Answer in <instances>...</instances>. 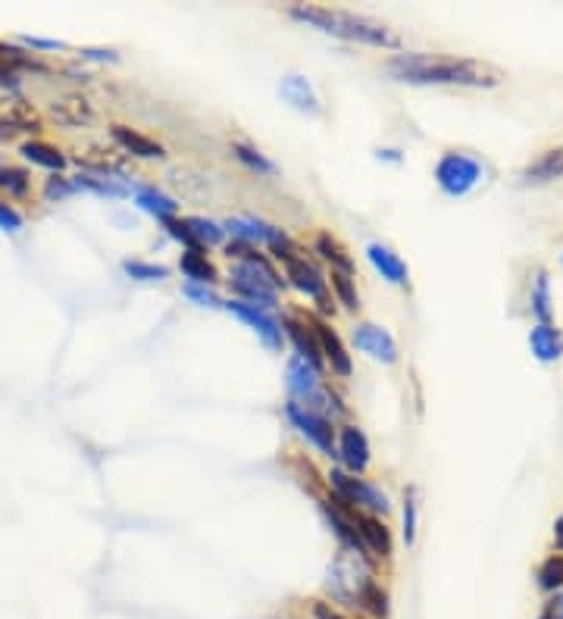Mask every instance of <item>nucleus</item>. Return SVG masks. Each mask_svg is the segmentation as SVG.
Returning a JSON list of instances; mask_svg holds the SVG:
<instances>
[{
    "label": "nucleus",
    "mask_w": 563,
    "mask_h": 619,
    "mask_svg": "<svg viewBox=\"0 0 563 619\" xmlns=\"http://www.w3.org/2000/svg\"><path fill=\"white\" fill-rule=\"evenodd\" d=\"M288 16L341 41L370 44V47H382V51H398L401 47V35L370 16H357L348 10H329V7H291Z\"/></svg>",
    "instance_id": "nucleus-2"
},
{
    "label": "nucleus",
    "mask_w": 563,
    "mask_h": 619,
    "mask_svg": "<svg viewBox=\"0 0 563 619\" xmlns=\"http://www.w3.org/2000/svg\"><path fill=\"white\" fill-rule=\"evenodd\" d=\"M185 226L191 229L194 238H198V244L204 247V251H207L210 244H219V241L226 238V229L216 226L213 219H204V216H185Z\"/></svg>",
    "instance_id": "nucleus-27"
},
{
    "label": "nucleus",
    "mask_w": 563,
    "mask_h": 619,
    "mask_svg": "<svg viewBox=\"0 0 563 619\" xmlns=\"http://www.w3.org/2000/svg\"><path fill=\"white\" fill-rule=\"evenodd\" d=\"M76 191H79L76 182L63 179V176H51V179H47V185H44V197H47V201H66V197H72Z\"/></svg>",
    "instance_id": "nucleus-38"
},
{
    "label": "nucleus",
    "mask_w": 563,
    "mask_h": 619,
    "mask_svg": "<svg viewBox=\"0 0 563 619\" xmlns=\"http://www.w3.org/2000/svg\"><path fill=\"white\" fill-rule=\"evenodd\" d=\"M323 513L329 519L332 532L338 535V541L345 544L348 551H354L357 557L370 560V551H366V544L360 538V529H357V513H351L348 504H341L338 498L335 501H323Z\"/></svg>",
    "instance_id": "nucleus-12"
},
{
    "label": "nucleus",
    "mask_w": 563,
    "mask_h": 619,
    "mask_svg": "<svg viewBox=\"0 0 563 619\" xmlns=\"http://www.w3.org/2000/svg\"><path fill=\"white\" fill-rule=\"evenodd\" d=\"M79 191H94V194H104V197H122L129 188L126 185H116L113 179H101V176H79L72 179Z\"/></svg>",
    "instance_id": "nucleus-35"
},
{
    "label": "nucleus",
    "mask_w": 563,
    "mask_h": 619,
    "mask_svg": "<svg viewBox=\"0 0 563 619\" xmlns=\"http://www.w3.org/2000/svg\"><path fill=\"white\" fill-rule=\"evenodd\" d=\"M548 607H551V610L557 613V619H563V594H557V598H554V601H551Z\"/></svg>",
    "instance_id": "nucleus-46"
},
{
    "label": "nucleus",
    "mask_w": 563,
    "mask_h": 619,
    "mask_svg": "<svg viewBox=\"0 0 563 619\" xmlns=\"http://www.w3.org/2000/svg\"><path fill=\"white\" fill-rule=\"evenodd\" d=\"M435 182L448 197H467L482 182V163L470 154L448 151L435 166Z\"/></svg>",
    "instance_id": "nucleus-7"
},
{
    "label": "nucleus",
    "mask_w": 563,
    "mask_h": 619,
    "mask_svg": "<svg viewBox=\"0 0 563 619\" xmlns=\"http://www.w3.org/2000/svg\"><path fill=\"white\" fill-rule=\"evenodd\" d=\"M529 348L542 363H554L563 354V335L551 323H538L529 332Z\"/></svg>",
    "instance_id": "nucleus-23"
},
{
    "label": "nucleus",
    "mask_w": 563,
    "mask_h": 619,
    "mask_svg": "<svg viewBox=\"0 0 563 619\" xmlns=\"http://www.w3.org/2000/svg\"><path fill=\"white\" fill-rule=\"evenodd\" d=\"M282 329H285V335L291 338V344H295L298 357L307 360V363L316 369V373H323L326 360H323V351H320V341H316V335H313V326H307L301 316H285V319H282Z\"/></svg>",
    "instance_id": "nucleus-15"
},
{
    "label": "nucleus",
    "mask_w": 563,
    "mask_h": 619,
    "mask_svg": "<svg viewBox=\"0 0 563 619\" xmlns=\"http://www.w3.org/2000/svg\"><path fill=\"white\" fill-rule=\"evenodd\" d=\"M332 291H335L338 304L345 307V310H360V297H357L354 276H348V272H335V269H332Z\"/></svg>",
    "instance_id": "nucleus-29"
},
{
    "label": "nucleus",
    "mask_w": 563,
    "mask_h": 619,
    "mask_svg": "<svg viewBox=\"0 0 563 619\" xmlns=\"http://www.w3.org/2000/svg\"><path fill=\"white\" fill-rule=\"evenodd\" d=\"M313 247H316V254H320L335 272H348V276H354V260L348 257V251L332 235H320Z\"/></svg>",
    "instance_id": "nucleus-25"
},
{
    "label": "nucleus",
    "mask_w": 563,
    "mask_h": 619,
    "mask_svg": "<svg viewBox=\"0 0 563 619\" xmlns=\"http://www.w3.org/2000/svg\"><path fill=\"white\" fill-rule=\"evenodd\" d=\"M273 257L285 266L288 285H295L301 294H307L310 301H316L323 313H332V297H329V282L323 279V272L304 257H298L291 247H273Z\"/></svg>",
    "instance_id": "nucleus-5"
},
{
    "label": "nucleus",
    "mask_w": 563,
    "mask_h": 619,
    "mask_svg": "<svg viewBox=\"0 0 563 619\" xmlns=\"http://www.w3.org/2000/svg\"><path fill=\"white\" fill-rule=\"evenodd\" d=\"M313 335H316V341H320L323 360L332 366V373L341 376V379H351L354 363H351V354L345 348V341L338 338V332L329 323H323V319H313Z\"/></svg>",
    "instance_id": "nucleus-14"
},
{
    "label": "nucleus",
    "mask_w": 563,
    "mask_h": 619,
    "mask_svg": "<svg viewBox=\"0 0 563 619\" xmlns=\"http://www.w3.org/2000/svg\"><path fill=\"white\" fill-rule=\"evenodd\" d=\"M0 229H4V232H19L22 229V213L13 210L4 201H0Z\"/></svg>",
    "instance_id": "nucleus-41"
},
{
    "label": "nucleus",
    "mask_w": 563,
    "mask_h": 619,
    "mask_svg": "<svg viewBox=\"0 0 563 619\" xmlns=\"http://www.w3.org/2000/svg\"><path fill=\"white\" fill-rule=\"evenodd\" d=\"M360 607L370 610L376 619H385V616H388V594H385V588H382L379 582H370V588H366Z\"/></svg>",
    "instance_id": "nucleus-37"
},
{
    "label": "nucleus",
    "mask_w": 563,
    "mask_h": 619,
    "mask_svg": "<svg viewBox=\"0 0 563 619\" xmlns=\"http://www.w3.org/2000/svg\"><path fill=\"white\" fill-rule=\"evenodd\" d=\"M329 485L335 491V498L348 507H357L360 513H373V516H385L391 510L388 504V494L382 488H376L373 482L357 479L345 469H332L329 473Z\"/></svg>",
    "instance_id": "nucleus-6"
},
{
    "label": "nucleus",
    "mask_w": 563,
    "mask_h": 619,
    "mask_svg": "<svg viewBox=\"0 0 563 619\" xmlns=\"http://www.w3.org/2000/svg\"><path fill=\"white\" fill-rule=\"evenodd\" d=\"M366 257H370V263L376 266V272H379V276H382L385 282L398 285V288H407V282H410V269H407V263H404L395 251H391L388 244L373 241L370 247H366Z\"/></svg>",
    "instance_id": "nucleus-16"
},
{
    "label": "nucleus",
    "mask_w": 563,
    "mask_h": 619,
    "mask_svg": "<svg viewBox=\"0 0 563 619\" xmlns=\"http://www.w3.org/2000/svg\"><path fill=\"white\" fill-rule=\"evenodd\" d=\"M226 232H232L235 241H244V244H269V247H291V238L288 232L269 226V222L257 219V216H235V219H226Z\"/></svg>",
    "instance_id": "nucleus-10"
},
{
    "label": "nucleus",
    "mask_w": 563,
    "mask_h": 619,
    "mask_svg": "<svg viewBox=\"0 0 563 619\" xmlns=\"http://www.w3.org/2000/svg\"><path fill=\"white\" fill-rule=\"evenodd\" d=\"M285 385H288V394H291V401H298L301 407H310L316 413H323L320 407H332L335 413H345V407H338V398L335 394L323 385L320 373L307 363L301 360L298 354L288 360V369H285Z\"/></svg>",
    "instance_id": "nucleus-4"
},
{
    "label": "nucleus",
    "mask_w": 563,
    "mask_h": 619,
    "mask_svg": "<svg viewBox=\"0 0 563 619\" xmlns=\"http://www.w3.org/2000/svg\"><path fill=\"white\" fill-rule=\"evenodd\" d=\"M538 588L542 591H563V554H554L538 566Z\"/></svg>",
    "instance_id": "nucleus-31"
},
{
    "label": "nucleus",
    "mask_w": 563,
    "mask_h": 619,
    "mask_svg": "<svg viewBox=\"0 0 563 619\" xmlns=\"http://www.w3.org/2000/svg\"><path fill=\"white\" fill-rule=\"evenodd\" d=\"M51 116L60 122V126H69V129H79V126H88V122H94L91 104L85 101V97H79V94H69V97H63V101H54L51 104Z\"/></svg>",
    "instance_id": "nucleus-20"
},
{
    "label": "nucleus",
    "mask_w": 563,
    "mask_h": 619,
    "mask_svg": "<svg viewBox=\"0 0 563 619\" xmlns=\"http://www.w3.org/2000/svg\"><path fill=\"white\" fill-rule=\"evenodd\" d=\"M357 529H360V538L366 544V551H370V557H382V560L391 557V529L382 523V516L357 510Z\"/></svg>",
    "instance_id": "nucleus-17"
},
{
    "label": "nucleus",
    "mask_w": 563,
    "mask_h": 619,
    "mask_svg": "<svg viewBox=\"0 0 563 619\" xmlns=\"http://www.w3.org/2000/svg\"><path fill=\"white\" fill-rule=\"evenodd\" d=\"M122 272L135 282H163L169 276V269L160 263H144V260H126L122 263Z\"/></svg>",
    "instance_id": "nucleus-30"
},
{
    "label": "nucleus",
    "mask_w": 563,
    "mask_h": 619,
    "mask_svg": "<svg viewBox=\"0 0 563 619\" xmlns=\"http://www.w3.org/2000/svg\"><path fill=\"white\" fill-rule=\"evenodd\" d=\"M163 229L169 232V238H176L179 244H185V251H194V254H204V247L198 244V238L191 235V229L185 226V219H166L163 222Z\"/></svg>",
    "instance_id": "nucleus-36"
},
{
    "label": "nucleus",
    "mask_w": 563,
    "mask_h": 619,
    "mask_svg": "<svg viewBox=\"0 0 563 619\" xmlns=\"http://www.w3.org/2000/svg\"><path fill=\"white\" fill-rule=\"evenodd\" d=\"M235 319H241L244 326H248L269 351H282V341H285V329H282V323L279 319L269 313V310H263V307H254V304H244V301H229V304H223Z\"/></svg>",
    "instance_id": "nucleus-9"
},
{
    "label": "nucleus",
    "mask_w": 563,
    "mask_h": 619,
    "mask_svg": "<svg viewBox=\"0 0 563 619\" xmlns=\"http://www.w3.org/2000/svg\"><path fill=\"white\" fill-rule=\"evenodd\" d=\"M110 135H113V141L122 147V151H129V154H135V157H141V160H160V157L166 154L163 144H157L154 138L141 135V132L129 129V126H113Z\"/></svg>",
    "instance_id": "nucleus-18"
},
{
    "label": "nucleus",
    "mask_w": 563,
    "mask_h": 619,
    "mask_svg": "<svg viewBox=\"0 0 563 619\" xmlns=\"http://www.w3.org/2000/svg\"><path fill=\"white\" fill-rule=\"evenodd\" d=\"M285 416H288V423L295 426L323 457H338V438H335V429H332V419L326 413H316L310 407H301L298 401H288Z\"/></svg>",
    "instance_id": "nucleus-8"
},
{
    "label": "nucleus",
    "mask_w": 563,
    "mask_h": 619,
    "mask_svg": "<svg viewBox=\"0 0 563 619\" xmlns=\"http://www.w3.org/2000/svg\"><path fill=\"white\" fill-rule=\"evenodd\" d=\"M354 348L366 357H373L376 363H398V341L391 338L388 329L376 323H357L354 326Z\"/></svg>",
    "instance_id": "nucleus-11"
},
{
    "label": "nucleus",
    "mask_w": 563,
    "mask_h": 619,
    "mask_svg": "<svg viewBox=\"0 0 563 619\" xmlns=\"http://www.w3.org/2000/svg\"><path fill=\"white\" fill-rule=\"evenodd\" d=\"M279 94L301 113H320V97L313 94V88L304 76H285L279 85Z\"/></svg>",
    "instance_id": "nucleus-22"
},
{
    "label": "nucleus",
    "mask_w": 563,
    "mask_h": 619,
    "mask_svg": "<svg viewBox=\"0 0 563 619\" xmlns=\"http://www.w3.org/2000/svg\"><path fill=\"white\" fill-rule=\"evenodd\" d=\"M32 188V179L26 169L19 166H0V191H7L10 197H26Z\"/></svg>",
    "instance_id": "nucleus-28"
},
{
    "label": "nucleus",
    "mask_w": 563,
    "mask_h": 619,
    "mask_svg": "<svg viewBox=\"0 0 563 619\" xmlns=\"http://www.w3.org/2000/svg\"><path fill=\"white\" fill-rule=\"evenodd\" d=\"M232 154H235L238 163H244L251 172H257V176H276V163L266 160V157L257 151V147L244 144V141H235V144H232Z\"/></svg>",
    "instance_id": "nucleus-26"
},
{
    "label": "nucleus",
    "mask_w": 563,
    "mask_h": 619,
    "mask_svg": "<svg viewBox=\"0 0 563 619\" xmlns=\"http://www.w3.org/2000/svg\"><path fill=\"white\" fill-rule=\"evenodd\" d=\"M185 297H191V301L198 304V307H219V297H216V291H213L210 285H194V282H188V285H185Z\"/></svg>",
    "instance_id": "nucleus-39"
},
{
    "label": "nucleus",
    "mask_w": 563,
    "mask_h": 619,
    "mask_svg": "<svg viewBox=\"0 0 563 619\" xmlns=\"http://www.w3.org/2000/svg\"><path fill=\"white\" fill-rule=\"evenodd\" d=\"M532 313L538 316V323H551V291H548V276H545V272H538V276H535Z\"/></svg>",
    "instance_id": "nucleus-33"
},
{
    "label": "nucleus",
    "mask_w": 563,
    "mask_h": 619,
    "mask_svg": "<svg viewBox=\"0 0 563 619\" xmlns=\"http://www.w3.org/2000/svg\"><path fill=\"white\" fill-rule=\"evenodd\" d=\"M179 269H182V276L194 285H216L219 279V272L216 266L207 260V254H194V251H185L179 257Z\"/></svg>",
    "instance_id": "nucleus-24"
},
{
    "label": "nucleus",
    "mask_w": 563,
    "mask_h": 619,
    "mask_svg": "<svg viewBox=\"0 0 563 619\" xmlns=\"http://www.w3.org/2000/svg\"><path fill=\"white\" fill-rule=\"evenodd\" d=\"M0 63H4L7 69H13V72H19V69L44 72L47 69L44 63H38L35 57H29L26 51H19V47H13V44H0Z\"/></svg>",
    "instance_id": "nucleus-32"
},
{
    "label": "nucleus",
    "mask_w": 563,
    "mask_h": 619,
    "mask_svg": "<svg viewBox=\"0 0 563 619\" xmlns=\"http://www.w3.org/2000/svg\"><path fill=\"white\" fill-rule=\"evenodd\" d=\"M79 57H82V60H101V63H116V60H119L113 51H97V47H82Z\"/></svg>",
    "instance_id": "nucleus-44"
},
{
    "label": "nucleus",
    "mask_w": 563,
    "mask_h": 619,
    "mask_svg": "<svg viewBox=\"0 0 563 619\" xmlns=\"http://www.w3.org/2000/svg\"><path fill=\"white\" fill-rule=\"evenodd\" d=\"M135 204H138L144 213L157 216L160 222L176 219V213H179V204L173 201V197L163 194V191L154 188V185H138V188H135Z\"/></svg>",
    "instance_id": "nucleus-21"
},
{
    "label": "nucleus",
    "mask_w": 563,
    "mask_h": 619,
    "mask_svg": "<svg viewBox=\"0 0 563 619\" xmlns=\"http://www.w3.org/2000/svg\"><path fill=\"white\" fill-rule=\"evenodd\" d=\"M22 44H29V47H35V51H60V41H47V38H35V35H22L19 38Z\"/></svg>",
    "instance_id": "nucleus-42"
},
{
    "label": "nucleus",
    "mask_w": 563,
    "mask_h": 619,
    "mask_svg": "<svg viewBox=\"0 0 563 619\" xmlns=\"http://www.w3.org/2000/svg\"><path fill=\"white\" fill-rule=\"evenodd\" d=\"M554 541H557L560 548H563V516H560L557 523H554Z\"/></svg>",
    "instance_id": "nucleus-47"
},
{
    "label": "nucleus",
    "mask_w": 563,
    "mask_h": 619,
    "mask_svg": "<svg viewBox=\"0 0 563 619\" xmlns=\"http://www.w3.org/2000/svg\"><path fill=\"white\" fill-rule=\"evenodd\" d=\"M388 72L407 85H463V88H495L501 72L479 60L435 57V54H395Z\"/></svg>",
    "instance_id": "nucleus-1"
},
{
    "label": "nucleus",
    "mask_w": 563,
    "mask_h": 619,
    "mask_svg": "<svg viewBox=\"0 0 563 619\" xmlns=\"http://www.w3.org/2000/svg\"><path fill=\"white\" fill-rule=\"evenodd\" d=\"M229 285L238 294V301L273 310L279 304V288L285 285V279L279 276V269L257 251V247H251V254L232 266Z\"/></svg>",
    "instance_id": "nucleus-3"
},
{
    "label": "nucleus",
    "mask_w": 563,
    "mask_h": 619,
    "mask_svg": "<svg viewBox=\"0 0 563 619\" xmlns=\"http://www.w3.org/2000/svg\"><path fill=\"white\" fill-rule=\"evenodd\" d=\"M19 154L26 157L32 166L51 169L54 176H60V172L69 166V160H66V154L60 151V147L47 144V141H22V144H19Z\"/></svg>",
    "instance_id": "nucleus-19"
},
{
    "label": "nucleus",
    "mask_w": 563,
    "mask_h": 619,
    "mask_svg": "<svg viewBox=\"0 0 563 619\" xmlns=\"http://www.w3.org/2000/svg\"><path fill=\"white\" fill-rule=\"evenodd\" d=\"M338 460L345 463V473L360 476L370 469L373 451H370V438L363 435L357 426H341L338 429Z\"/></svg>",
    "instance_id": "nucleus-13"
},
{
    "label": "nucleus",
    "mask_w": 563,
    "mask_h": 619,
    "mask_svg": "<svg viewBox=\"0 0 563 619\" xmlns=\"http://www.w3.org/2000/svg\"><path fill=\"white\" fill-rule=\"evenodd\" d=\"M313 619H348V616H345V613H338L332 604L316 601V604H313Z\"/></svg>",
    "instance_id": "nucleus-45"
},
{
    "label": "nucleus",
    "mask_w": 563,
    "mask_h": 619,
    "mask_svg": "<svg viewBox=\"0 0 563 619\" xmlns=\"http://www.w3.org/2000/svg\"><path fill=\"white\" fill-rule=\"evenodd\" d=\"M404 541L407 544L416 541V501H413V491L404 494Z\"/></svg>",
    "instance_id": "nucleus-40"
},
{
    "label": "nucleus",
    "mask_w": 563,
    "mask_h": 619,
    "mask_svg": "<svg viewBox=\"0 0 563 619\" xmlns=\"http://www.w3.org/2000/svg\"><path fill=\"white\" fill-rule=\"evenodd\" d=\"M557 176H563V151H551L545 160H538V163L526 172V179H535V182L557 179Z\"/></svg>",
    "instance_id": "nucleus-34"
},
{
    "label": "nucleus",
    "mask_w": 563,
    "mask_h": 619,
    "mask_svg": "<svg viewBox=\"0 0 563 619\" xmlns=\"http://www.w3.org/2000/svg\"><path fill=\"white\" fill-rule=\"evenodd\" d=\"M0 88H7V91H19L22 82H19V72L7 69L4 63H0Z\"/></svg>",
    "instance_id": "nucleus-43"
}]
</instances>
